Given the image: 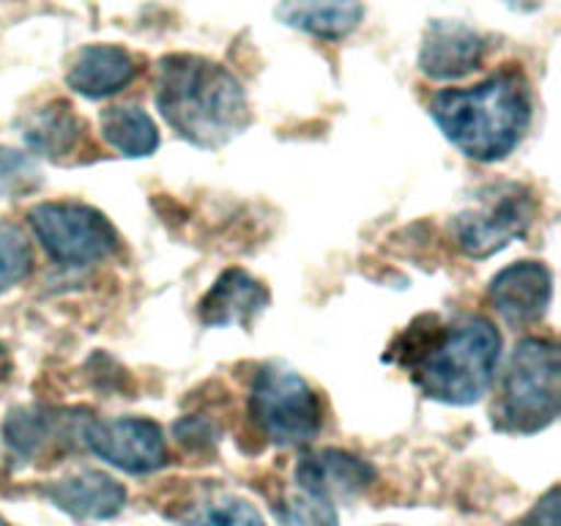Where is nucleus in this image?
I'll list each match as a JSON object with an SVG mask.
<instances>
[{"label": "nucleus", "instance_id": "obj_15", "mask_svg": "<svg viewBox=\"0 0 561 526\" xmlns=\"http://www.w3.org/2000/svg\"><path fill=\"white\" fill-rule=\"evenodd\" d=\"M277 20L316 38L337 42L362 25L365 3L362 0H283L277 5Z\"/></svg>", "mask_w": 561, "mask_h": 526}, {"label": "nucleus", "instance_id": "obj_9", "mask_svg": "<svg viewBox=\"0 0 561 526\" xmlns=\"http://www.w3.org/2000/svg\"><path fill=\"white\" fill-rule=\"evenodd\" d=\"M485 36L463 22L436 20L427 25L420 49V69L431 80H458L480 69L485 60Z\"/></svg>", "mask_w": 561, "mask_h": 526}, {"label": "nucleus", "instance_id": "obj_7", "mask_svg": "<svg viewBox=\"0 0 561 526\" xmlns=\"http://www.w3.org/2000/svg\"><path fill=\"white\" fill-rule=\"evenodd\" d=\"M537 203L526 186L499 184L482 192L455 225L460 250L469 258H491L526 233L535 222Z\"/></svg>", "mask_w": 561, "mask_h": 526}, {"label": "nucleus", "instance_id": "obj_23", "mask_svg": "<svg viewBox=\"0 0 561 526\" xmlns=\"http://www.w3.org/2000/svg\"><path fill=\"white\" fill-rule=\"evenodd\" d=\"M520 526H559V488L553 485L540 502L531 507V513L526 515Z\"/></svg>", "mask_w": 561, "mask_h": 526}, {"label": "nucleus", "instance_id": "obj_19", "mask_svg": "<svg viewBox=\"0 0 561 526\" xmlns=\"http://www.w3.org/2000/svg\"><path fill=\"white\" fill-rule=\"evenodd\" d=\"M274 510H277L283 526H337V510H334L332 499L316 496L301 488L274 504Z\"/></svg>", "mask_w": 561, "mask_h": 526}, {"label": "nucleus", "instance_id": "obj_10", "mask_svg": "<svg viewBox=\"0 0 561 526\" xmlns=\"http://www.w3.org/2000/svg\"><path fill=\"white\" fill-rule=\"evenodd\" d=\"M553 296V279L542 263L520 261L502 268L491 283V301L513 327H526L546 316Z\"/></svg>", "mask_w": 561, "mask_h": 526}, {"label": "nucleus", "instance_id": "obj_3", "mask_svg": "<svg viewBox=\"0 0 561 526\" xmlns=\"http://www.w3.org/2000/svg\"><path fill=\"white\" fill-rule=\"evenodd\" d=\"M502 338L488 318H466L449 329H433L409 340L405 365L425 398L449 405H471L488 392L499 365Z\"/></svg>", "mask_w": 561, "mask_h": 526}, {"label": "nucleus", "instance_id": "obj_5", "mask_svg": "<svg viewBox=\"0 0 561 526\" xmlns=\"http://www.w3.org/2000/svg\"><path fill=\"white\" fill-rule=\"evenodd\" d=\"M252 420L268 442L279 447L307 444L321 431V400L294 370L266 365L257 370L250 392Z\"/></svg>", "mask_w": 561, "mask_h": 526}, {"label": "nucleus", "instance_id": "obj_2", "mask_svg": "<svg viewBox=\"0 0 561 526\" xmlns=\"http://www.w3.org/2000/svg\"><path fill=\"white\" fill-rule=\"evenodd\" d=\"M431 115L449 142L477 162H496L524 137L531 118L529 93L515 75H496L474 88L436 93Z\"/></svg>", "mask_w": 561, "mask_h": 526}, {"label": "nucleus", "instance_id": "obj_6", "mask_svg": "<svg viewBox=\"0 0 561 526\" xmlns=\"http://www.w3.org/2000/svg\"><path fill=\"white\" fill-rule=\"evenodd\" d=\"M27 219L38 244L64 266H91L118 250V233L110 219L85 203H38Z\"/></svg>", "mask_w": 561, "mask_h": 526}, {"label": "nucleus", "instance_id": "obj_8", "mask_svg": "<svg viewBox=\"0 0 561 526\" xmlns=\"http://www.w3.org/2000/svg\"><path fill=\"white\" fill-rule=\"evenodd\" d=\"M82 442L104 464L129 474H151L168 466V444L162 427L142 416H115V420H88Z\"/></svg>", "mask_w": 561, "mask_h": 526}, {"label": "nucleus", "instance_id": "obj_16", "mask_svg": "<svg viewBox=\"0 0 561 526\" xmlns=\"http://www.w3.org/2000/svg\"><path fill=\"white\" fill-rule=\"evenodd\" d=\"M71 420L75 416H66V411L58 409H42V405L16 409L5 420L3 438L16 455L33 458L42 449L55 447L60 442V436H69Z\"/></svg>", "mask_w": 561, "mask_h": 526}, {"label": "nucleus", "instance_id": "obj_24", "mask_svg": "<svg viewBox=\"0 0 561 526\" xmlns=\"http://www.w3.org/2000/svg\"><path fill=\"white\" fill-rule=\"evenodd\" d=\"M0 526H9V524H5V521H3V518H0Z\"/></svg>", "mask_w": 561, "mask_h": 526}, {"label": "nucleus", "instance_id": "obj_12", "mask_svg": "<svg viewBox=\"0 0 561 526\" xmlns=\"http://www.w3.org/2000/svg\"><path fill=\"white\" fill-rule=\"evenodd\" d=\"M376 480V469L367 460L343 449L310 453L296 466V485L323 499L354 496Z\"/></svg>", "mask_w": 561, "mask_h": 526}, {"label": "nucleus", "instance_id": "obj_20", "mask_svg": "<svg viewBox=\"0 0 561 526\" xmlns=\"http://www.w3.org/2000/svg\"><path fill=\"white\" fill-rule=\"evenodd\" d=\"M33 268L31 241L14 225H0V294L20 285Z\"/></svg>", "mask_w": 561, "mask_h": 526}, {"label": "nucleus", "instance_id": "obj_1", "mask_svg": "<svg viewBox=\"0 0 561 526\" xmlns=\"http://www.w3.org/2000/svg\"><path fill=\"white\" fill-rule=\"evenodd\" d=\"M157 107L164 124L201 148H219L250 126L241 82L201 55H170L159 64Z\"/></svg>", "mask_w": 561, "mask_h": 526}, {"label": "nucleus", "instance_id": "obj_4", "mask_svg": "<svg viewBox=\"0 0 561 526\" xmlns=\"http://www.w3.org/2000/svg\"><path fill=\"white\" fill-rule=\"evenodd\" d=\"M559 403V345L542 338L520 340L504 373L499 427L510 433H537L557 420Z\"/></svg>", "mask_w": 561, "mask_h": 526}, {"label": "nucleus", "instance_id": "obj_18", "mask_svg": "<svg viewBox=\"0 0 561 526\" xmlns=\"http://www.w3.org/2000/svg\"><path fill=\"white\" fill-rule=\"evenodd\" d=\"M102 137L118 153L131 159L151 157L159 148V132L151 115L135 104H115L102 113Z\"/></svg>", "mask_w": 561, "mask_h": 526}, {"label": "nucleus", "instance_id": "obj_21", "mask_svg": "<svg viewBox=\"0 0 561 526\" xmlns=\"http://www.w3.org/2000/svg\"><path fill=\"white\" fill-rule=\"evenodd\" d=\"M38 184H42V170L36 159L0 146V201L31 195Z\"/></svg>", "mask_w": 561, "mask_h": 526}, {"label": "nucleus", "instance_id": "obj_14", "mask_svg": "<svg viewBox=\"0 0 561 526\" xmlns=\"http://www.w3.org/2000/svg\"><path fill=\"white\" fill-rule=\"evenodd\" d=\"M137 75V64L124 47L115 44H88L77 53L66 82L85 99H107L124 91Z\"/></svg>", "mask_w": 561, "mask_h": 526}, {"label": "nucleus", "instance_id": "obj_11", "mask_svg": "<svg viewBox=\"0 0 561 526\" xmlns=\"http://www.w3.org/2000/svg\"><path fill=\"white\" fill-rule=\"evenodd\" d=\"M49 502L75 521H104L126 507V488L115 477L82 469L44 488Z\"/></svg>", "mask_w": 561, "mask_h": 526}, {"label": "nucleus", "instance_id": "obj_13", "mask_svg": "<svg viewBox=\"0 0 561 526\" xmlns=\"http://www.w3.org/2000/svg\"><path fill=\"white\" fill-rule=\"evenodd\" d=\"M268 305V290L266 285L257 283L252 274L244 268H228L219 274L217 283L211 285L206 296H203L201 307V321L206 327H252V318Z\"/></svg>", "mask_w": 561, "mask_h": 526}, {"label": "nucleus", "instance_id": "obj_17", "mask_svg": "<svg viewBox=\"0 0 561 526\" xmlns=\"http://www.w3.org/2000/svg\"><path fill=\"white\" fill-rule=\"evenodd\" d=\"M25 142L33 153L60 159L69 157L82 137V121L71 113L69 104L53 102L47 107L36 110L25 124Z\"/></svg>", "mask_w": 561, "mask_h": 526}, {"label": "nucleus", "instance_id": "obj_22", "mask_svg": "<svg viewBox=\"0 0 561 526\" xmlns=\"http://www.w3.org/2000/svg\"><path fill=\"white\" fill-rule=\"evenodd\" d=\"M184 526H266L261 513L252 507L250 502L236 496L217 499V502L206 504L195 518L186 521Z\"/></svg>", "mask_w": 561, "mask_h": 526}]
</instances>
